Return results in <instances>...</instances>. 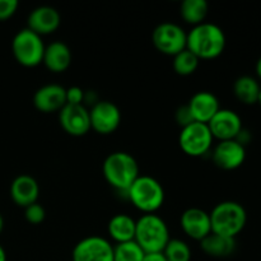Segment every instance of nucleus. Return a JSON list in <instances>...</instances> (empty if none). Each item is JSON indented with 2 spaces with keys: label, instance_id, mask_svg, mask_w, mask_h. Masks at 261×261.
Returning a JSON list of instances; mask_svg holds the SVG:
<instances>
[{
  "label": "nucleus",
  "instance_id": "4be33fe9",
  "mask_svg": "<svg viewBox=\"0 0 261 261\" xmlns=\"http://www.w3.org/2000/svg\"><path fill=\"white\" fill-rule=\"evenodd\" d=\"M261 86L256 78L250 75H242L237 78L233 83L234 97L241 103L251 106L259 102Z\"/></svg>",
  "mask_w": 261,
  "mask_h": 261
},
{
  "label": "nucleus",
  "instance_id": "f8f14e48",
  "mask_svg": "<svg viewBox=\"0 0 261 261\" xmlns=\"http://www.w3.org/2000/svg\"><path fill=\"white\" fill-rule=\"evenodd\" d=\"M212 160L218 168L224 171L237 170L246 160V148L237 140L219 142L212 150Z\"/></svg>",
  "mask_w": 261,
  "mask_h": 261
},
{
  "label": "nucleus",
  "instance_id": "2eb2a0df",
  "mask_svg": "<svg viewBox=\"0 0 261 261\" xmlns=\"http://www.w3.org/2000/svg\"><path fill=\"white\" fill-rule=\"evenodd\" d=\"M61 23V15L58 9L48 5L37 7L30 13L27 18V28L38 36L51 35L55 32Z\"/></svg>",
  "mask_w": 261,
  "mask_h": 261
},
{
  "label": "nucleus",
  "instance_id": "b1692460",
  "mask_svg": "<svg viewBox=\"0 0 261 261\" xmlns=\"http://www.w3.org/2000/svg\"><path fill=\"white\" fill-rule=\"evenodd\" d=\"M199 63H200V60L191 51L185 48L177 55L173 56L172 66L176 74L181 76H189L195 73L196 69L199 68Z\"/></svg>",
  "mask_w": 261,
  "mask_h": 261
},
{
  "label": "nucleus",
  "instance_id": "473e14b6",
  "mask_svg": "<svg viewBox=\"0 0 261 261\" xmlns=\"http://www.w3.org/2000/svg\"><path fill=\"white\" fill-rule=\"evenodd\" d=\"M0 261H7V252L3 249L2 245H0Z\"/></svg>",
  "mask_w": 261,
  "mask_h": 261
},
{
  "label": "nucleus",
  "instance_id": "7c9ffc66",
  "mask_svg": "<svg viewBox=\"0 0 261 261\" xmlns=\"http://www.w3.org/2000/svg\"><path fill=\"white\" fill-rule=\"evenodd\" d=\"M143 261H167V260H166V257L163 256L162 252H158V254H147Z\"/></svg>",
  "mask_w": 261,
  "mask_h": 261
},
{
  "label": "nucleus",
  "instance_id": "a211bd4d",
  "mask_svg": "<svg viewBox=\"0 0 261 261\" xmlns=\"http://www.w3.org/2000/svg\"><path fill=\"white\" fill-rule=\"evenodd\" d=\"M10 196L15 205L27 208L37 203L40 196V185L30 175H20L13 180L10 185Z\"/></svg>",
  "mask_w": 261,
  "mask_h": 261
},
{
  "label": "nucleus",
  "instance_id": "f3484780",
  "mask_svg": "<svg viewBox=\"0 0 261 261\" xmlns=\"http://www.w3.org/2000/svg\"><path fill=\"white\" fill-rule=\"evenodd\" d=\"M194 121L208 124L214 115L221 110L217 96L212 92L200 91L194 94L188 103Z\"/></svg>",
  "mask_w": 261,
  "mask_h": 261
},
{
  "label": "nucleus",
  "instance_id": "ddd939ff",
  "mask_svg": "<svg viewBox=\"0 0 261 261\" xmlns=\"http://www.w3.org/2000/svg\"><path fill=\"white\" fill-rule=\"evenodd\" d=\"M208 126L214 139H218L219 142L234 140L244 129L240 115L229 109L219 110L208 122Z\"/></svg>",
  "mask_w": 261,
  "mask_h": 261
},
{
  "label": "nucleus",
  "instance_id": "393cba45",
  "mask_svg": "<svg viewBox=\"0 0 261 261\" xmlns=\"http://www.w3.org/2000/svg\"><path fill=\"white\" fill-rule=\"evenodd\" d=\"M167 261H190L191 249L185 241L178 239H171L162 251Z\"/></svg>",
  "mask_w": 261,
  "mask_h": 261
},
{
  "label": "nucleus",
  "instance_id": "20e7f679",
  "mask_svg": "<svg viewBox=\"0 0 261 261\" xmlns=\"http://www.w3.org/2000/svg\"><path fill=\"white\" fill-rule=\"evenodd\" d=\"M212 232L219 236L236 239L247 223L246 209L237 201L227 200L217 204L209 213Z\"/></svg>",
  "mask_w": 261,
  "mask_h": 261
},
{
  "label": "nucleus",
  "instance_id": "aec40b11",
  "mask_svg": "<svg viewBox=\"0 0 261 261\" xmlns=\"http://www.w3.org/2000/svg\"><path fill=\"white\" fill-rule=\"evenodd\" d=\"M135 226L137 221H134V218L125 213H120L110 219L107 224V232L116 244H124V242L134 241Z\"/></svg>",
  "mask_w": 261,
  "mask_h": 261
},
{
  "label": "nucleus",
  "instance_id": "9b49d317",
  "mask_svg": "<svg viewBox=\"0 0 261 261\" xmlns=\"http://www.w3.org/2000/svg\"><path fill=\"white\" fill-rule=\"evenodd\" d=\"M59 122L71 137H83L91 130L89 111L84 105H65L59 111Z\"/></svg>",
  "mask_w": 261,
  "mask_h": 261
},
{
  "label": "nucleus",
  "instance_id": "0eeeda50",
  "mask_svg": "<svg viewBox=\"0 0 261 261\" xmlns=\"http://www.w3.org/2000/svg\"><path fill=\"white\" fill-rule=\"evenodd\" d=\"M214 138L208 124L193 122L182 127L178 137L181 150L189 157H203L211 152Z\"/></svg>",
  "mask_w": 261,
  "mask_h": 261
},
{
  "label": "nucleus",
  "instance_id": "f257e3e1",
  "mask_svg": "<svg viewBox=\"0 0 261 261\" xmlns=\"http://www.w3.org/2000/svg\"><path fill=\"white\" fill-rule=\"evenodd\" d=\"M226 42V35L219 25L204 22L188 33L186 48L199 60H213L223 54Z\"/></svg>",
  "mask_w": 261,
  "mask_h": 261
},
{
  "label": "nucleus",
  "instance_id": "c756f323",
  "mask_svg": "<svg viewBox=\"0 0 261 261\" xmlns=\"http://www.w3.org/2000/svg\"><path fill=\"white\" fill-rule=\"evenodd\" d=\"M84 93L79 87H70L66 89V105H83L84 102Z\"/></svg>",
  "mask_w": 261,
  "mask_h": 261
},
{
  "label": "nucleus",
  "instance_id": "1a4fd4ad",
  "mask_svg": "<svg viewBox=\"0 0 261 261\" xmlns=\"http://www.w3.org/2000/svg\"><path fill=\"white\" fill-rule=\"evenodd\" d=\"M89 120L92 130L101 135H110L121 124V112L114 102L98 101L89 110Z\"/></svg>",
  "mask_w": 261,
  "mask_h": 261
},
{
  "label": "nucleus",
  "instance_id": "f03ea898",
  "mask_svg": "<svg viewBox=\"0 0 261 261\" xmlns=\"http://www.w3.org/2000/svg\"><path fill=\"white\" fill-rule=\"evenodd\" d=\"M102 172L107 184L122 193H126L140 176L137 160L126 152H114L107 155L102 165Z\"/></svg>",
  "mask_w": 261,
  "mask_h": 261
},
{
  "label": "nucleus",
  "instance_id": "bb28decb",
  "mask_svg": "<svg viewBox=\"0 0 261 261\" xmlns=\"http://www.w3.org/2000/svg\"><path fill=\"white\" fill-rule=\"evenodd\" d=\"M24 218L28 223L33 224V226H37V224H41L45 221L46 212L41 204L35 203L32 205L24 208Z\"/></svg>",
  "mask_w": 261,
  "mask_h": 261
},
{
  "label": "nucleus",
  "instance_id": "a878e982",
  "mask_svg": "<svg viewBox=\"0 0 261 261\" xmlns=\"http://www.w3.org/2000/svg\"><path fill=\"white\" fill-rule=\"evenodd\" d=\"M145 252L135 241L117 244L114 246V261H143Z\"/></svg>",
  "mask_w": 261,
  "mask_h": 261
},
{
  "label": "nucleus",
  "instance_id": "2f4dec72",
  "mask_svg": "<svg viewBox=\"0 0 261 261\" xmlns=\"http://www.w3.org/2000/svg\"><path fill=\"white\" fill-rule=\"evenodd\" d=\"M255 70H256L257 78H259L261 81V56L259 58V60L256 61V66H255Z\"/></svg>",
  "mask_w": 261,
  "mask_h": 261
},
{
  "label": "nucleus",
  "instance_id": "39448f33",
  "mask_svg": "<svg viewBox=\"0 0 261 261\" xmlns=\"http://www.w3.org/2000/svg\"><path fill=\"white\" fill-rule=\"evenodd\" d=\"M126 196L143 214H155L165 203L163 186L150 176L140 175L126 191Z\"/></svg>",
  "mask_w": 261,
  "mask_h": 261
},
{
  "label": "nucleus",
  "instance_id": "412c9836",
  "mask_svg": "<svg viewBox=\"0 0 261 261\" xmlns=\"http://www.w3.org/2000/svg\"><path fill=\"white\" fill-rule=\"evenodd\" d=\"M200 249L205 252L208 256L223 259V257L231 256L236 250V239L219 236L212 232L211 234L200 241Z\"/></svg>",
  "mask_w": 261,
  "mask_h": 261
},
{
  "label": "nucleus",
  "instance_id": "7ed1b4c3",
  "mask_svg": "<svg viewBox=\"0 0 261 261\" xmlns=\"http://www.w3.org/2000/svg\"><path fill=\"white\" fill-rule=\"evenodd\" d=\"M171 240L166 222L157 214H143L137 221L134 241L147 254H158Z\"/></svg>",
  "mask_w": 261,
  "mask_h": 261
},
{
  "label": "nucleus",
  "instance_id": "72a5a7b5",
  "mask_svg": "<svg viewBox=\"0 0 261 261\" xmlns=\"http://www.w3.org/2000/svg\"><path fill=\"white\" fill-rule=\"evenodd\" d=\"M3 228H4V219H3L2 214H0V233L3 232Z\"/></svg>",
  "mask_w": 261,
  "mask_h": 261
},
{
  "label": "nucleus",
  "instance_id": "6ab92c4d",
  "mask_svg": "<svg viewBox=\"0 0 261 261\" xmlns=\"http://www.w3.org/2000/svg\"><path fill=\"white\" fill-rule=\"evenodd\" d=\"M42 64L53 73H64L71 64L70 47L63 41H54L45 47Z\"/></svg>",
  "mask_w": 261,
  "mask_h": 261
},
{
  "label": "nucleus",
  "instance_id": "dca6fc26",
  "mask_svg": "<svg viewBox=\"0 0 261 261\" xmlns=\"http://www.w3.org/2000/svg\"><path fill=\"white\" fill-rule=\"evenodd\" d=\"M66 105V89L59 84H46L33 94V106L43 114L59 112Z\"/></svg>",
  "mask_w": 261,
  "mask_h": 261
},
{
  "label": "nucleus",
  "instance_id": "cd10ccee",
  "mask_svg": "<svg viewBox=\"0 0 261 261\" xmlns=\"http://www.w3.org/2000/svg\"><path fill=\"white\" fill-rule=\"evenodd\" d=\"M17 0H0V22L8 20L18 9Z\"/></svg>",
  "mask_w": 261,
  "mask_h": 261
},
{
  "label": "nucleus",
  "instance_id": "5701e85b",
  "mask_svg": "<svg viewBox=\"0 0 261 261\" xmlns=\"http://www.w3.org/2000/svg\"><path fill=\"white\" fill-rule=\"evenodd\" d=\"M209 5L205 0H185L181 3L180 15L184 22L191 25H198L204 23L208 15Z\"/></svg>",
  "mask_w": 261,
  "mask_h": 261
},
{
  "label": "nucleus",
  "instance_id": "f704fd0d",
  "mask_svg": "<svg viewBox=\"0 0 261 261\" xmlns=\"http://www.w3.org/2000/svg\"><path fill=\"white\" fill-rule=\"evenodd\" d=\"M257 103H259L261 106V91H260V96H259V102H257Z\"/></svg>",
  "mask_w": 261,
  "mask_h": 261
},
{
  "label": "nucleus",
  "instance_id": "9d476101",
  "mask_svg": "<svg viewBox=\"0 0 261 261\" xmlns=\"http://www.w3.org/2000/svg\"><path fill=\"white\" fill-rule=\"evenodd\" d=\"M71 261H114V246L103 237H86L74 246Z\"/></svg>",
  "mask_w": 261,
  "mask_h": 261
},
{
  "label": "nucleus",
  "instance_id": "4468645a",
  "mask_svg": "<svg viewBox=\"0 0 261 261\" xmlns=\"http://www.w3.org/2000/svg\"><path fill=\"white\" fill-rule=\"evenodd\" d=\"M181 228L184 233L191 240L200 242L212 233V224L209 213L200 208H189L181 214Z\"/></svg>",
  "mask_w": 261,
  "mask_h": 261
},
{
  "label": "nucleus",
  "instance_id": "c85d7f7f",
  "mask_svg": "<svg viewBox=\"0 0 261 261\" xmlns=\"http://www.w3.org/2000/svg\"><path fill=\"white\" fill-rule=\"evenodd\" d=\"M175 120L181 127H185V126H188V125L195 122V121H194L193 116H191V112H190V110H189L188 105L178 107V109L176 110Z\"/></svg>",
  "mask_w": 261,
  "mask_h": 261
},
{
  "label": "nucleus",
  "instance_id": "423d86ee",
  "mask_svg": "<svg viewBox=\"0 0 261 261\" xmlns=\"http://www.w3.org/2000/svg\"><path fill=\"white\" fill-rule=\"evenodd\" d=\"M45 43L42 37L28 28H23L14 36L12 42V51L14 59L25 68H35L42 64Z\"/></svg>",
  "mask_w": 261,
  "mask_h": 261
},
{
  "label": "nucleus",
  "instance_id": "6e6552de",
  "mask_svg": "<svg viewBox=\"0 0 261 261\" xmlns=\"http://www.w3.org/2000/svg\"><path fill=\"white\" fill-rule=\"evenodd\" d=\"M188 33L176 23L165 22L158 24L152 33V41L154 47L161 54L175 56L186 48Z\"/></svg>",
  "mask_w": 261,
  "mask_h": 261
}]
</instances>
